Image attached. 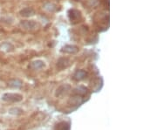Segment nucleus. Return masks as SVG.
<instances>
[{
  "instance_id": "1",
  "label": "nucleus",
  "mask_w": 157,
  "mask_h": 130,
  "mask_svg": "<svg viewBox=\"0 0 157 130\" xmlns=\"http://www.w3.org/2000/svg\"><path fill=\"white\" fill-rule=\"evenodd\" d=\"M2 99H3V101L7 102H19L23 100V96L19 94L7 93L3 95Z\"/></svg>"
},
{
  "instance_id": "3",
  "label": "nucleus",
  "mask_w": 157,
  "mask_h": 130,
  "mask_svg": "<svg viewBox=\"0 0 157 130\" xmlns=\"http://www.w3.org/2000/svg\"><path fill=\"white\" fill-rule=\"evenodd\" d=\"M68 17L72 23H77L81 19V13L80 11L76 9H71L68 12Z\"/></svg>"
},
{
  "instance_id": "14",
  "label": "nucleus",
  "mask_w": 157,
  "mask_h": 130,
  "mask_svg": "<svg viewBox=\"0 0 157 130\" xmlns=\"http://www.w3.org/2000/svg\"><path fill=\"white\" fill-rule=\"evenodd\" d=\"M86 4L90 8H95L100 5V0H87Z\"/></svg>"
},
{
  "instance_id": "2",
  "label": "nucleus",
  "mask_w": 157,
  "mask_h": 130,
  "mask_svg": "<svg viewBox=\"0 0 157 130\" xmlns=\"http://www.w3.org/2000/svg\"><path fill=\"white\" fill-rule=\"evenodd\" d=\"M20 26L26 31H34L39 28V24L33 20H24L20 23Z\"/></svg>"
},
{
  "instance_id": "7",
  "label": "nucleus",
  "mask_w": 157,
  "mask_h": 130,
  "mask_svg": "<svg viewBox=\"0 0 157 130\" xmlns=\"http://www.w3.org/2000/svg\"><path fill=\"white\" fill-rule=\"evenodd\" d=\"M45 67V64L44 61L38 59V60H34L33 62L30 63L29 65V68L32 70H40L43 69Z\"/></svg>"
},
{
  "instance_id": "4",
  "label": "nucleus",
  "mask_w": 157,
  "mask_h": 130,
  "mask_svg": "<svg viewBox=\"0 0 157 130\" xmlns=\"http://www.w3.org/2000/svg\"><path fill=\"white\" fill-rule=\"evenodd\" d=\"M71 60L70 59H68L67 57H62L60 59H59V60L57 61V67L59 70H64L67 69L71 66Z\"/></svg>"
},
{
  "instance_id": "12",
  "label": "nucleus",
  "mask_w": 157,
  "mask_h": 130,
  "mask_svg": "<svg viewBox=\"0 0 157 130\" xmlns=\"http://www.w3.org/2000/svg\"><path fill=\"white\" fill-rule=\"evenodd\" d=\"M87 93V88L85 86H78L77 88H75L73 92V94L78 95V96H83Z\"/></svg>"
},
{
  "instance_id": "5",
  "label": "nucleus",
  "mask_w": 157,
  "mask_h": 130,
  "mask_svg": "<svg viewBox=\"0 0 157 130\" xmlns=\"http://www.w3.org/2000/svg\"><path fill=\"white\" fill-rule=\"evenodd\" d=\"M79 50L77 45H67L63 46L61 49V52L67 53V54H76Z\"/></svg>"
},
{
  "instance_id": "8",
  "label": "nucleus",
  "mask_w": 157,
  "mask_h": 130,
  "mask_svg": "<svg viewBox=\"0 0 157 130\" xmlns=\"http://www.w3.org/2000/svg\"><path fill=\"white\" fill-rule=\"evenodd\" d=\"M71 89V86L68 85V84H64V85H61L60 86H59V88L57 89L56 91V95L57 97L61 96L63 94H66L67 93L68 91H70Z\"/></svg>"
},
{
  "instance_id": "6",
  "label": "nucleus",
  "mask_w": 157,
  "mask_h": 130,
  "mask_svg": "<svg viewBox=\"0 0 157 130\" xmlns=\"http://www.w3.org/2000/svg\"><path fill=\"white\" fill-rule=\"evenodd\" d=\"M20 16L23 17H30L35 15V10L33 7H25L19 11Z\"/></svg>"
},
{
  "instance_id": "9",
  "label": "nucleus",
  "mask_w": 157,
  "mask_h": 130,
  "mask_svg": "<svg viewBox=\"0 0 157 130\" xmlns=\"http://www.w3.org/2000/svg\"><path fill=\"white\" fill-rule=\"evenodd\" d=\"M87 76V73L84 71V70H78L75 72V74H73V79L79 81V80H82L85 78H86Z\"/></svg>"
},
{
  "instance_id": "13",
  "label": "nucleus",
  "mask_w": 157,
  "mask_h": 130,
  "mask_svg": "<svg viewBox=\"0 0 157 130\" xmlns=\"http://www.w3.org/2000/svg\"><path fill=\"white\" fill-rule=\"evenodd\" d=\"M44 9L47 11H49V12H54V11H57V10H58V6L53 3L48 2V3L44 5Z\"/></svg>"
},
{
  "instance_id": "15",
  "label": "nucleus",
  "mask_w": 157,
  "mask_h": 130,
  "mask_svg": "<svg viewBox=\"0 0 157 130\" xmlns=\"http://www.w3.org/2000/svg\"><path fill=\"white\" fill-rule=\"evenodd\" d=\"M70 127L67 122H60L56 126V130H69Z\"/></svg>"
},
{
  "instance_id": "11",
  "label": "nucleus",
  "mask_w": 157,
  "mask_h": 130,
  "mask_svg": "<svg viewBox=\"0 0 157 130\" xmlns=\"http://www.w3.org/2000/svg\"><path fill=\"white\" fill-rule=\"evenodd\" d=\"M0 49L6 52H11L14 51V46H13V45L11 43L4 42V43L0 44Z\"/></svg>"
},
{
  "instance_id": "10",
  "label": "nucleus",
  "mask_w": 157,
  "mask_h": 130,
  "mask_svg": "<svg viewBox=\"0 0 157 130\" xmlns=\"http://www.w3.org/2000/svg\"><path fill=\"white\" fill-rule=\"evenodd\" d=\"M8 86L11 88H20L23 86V82L22 80L18 79H12L9 80Z\"/></svg>"
}]
</instances>
